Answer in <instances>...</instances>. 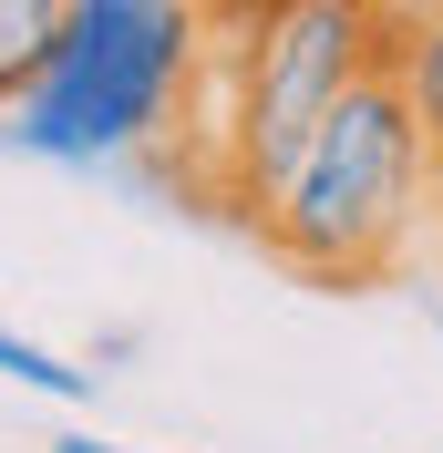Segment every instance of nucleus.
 <instances>
[{
    "label": "nucleus",
    "instance_id": "obj_6",
    "mask_svg": "<svg viewBox=\"0 0 443 453\" xmlns=\"http://www.w3.org/2000/svg\"><path fill=\"white\" fill-rule=\"evenodd\" d=\"M0 381H21V392H42V402H93L104 371L62 361V350H42V340H21V330H0Z\"/></svg>",
    "mask_w": 443,
    "mask_h": 453
},
{
    "label": "nucleus",
    "instance_id": "obj_8",
    "mask_svg": "<svg viewBox=\"0 0 443 453\" xmlns=\"http://www.w3.org/2000/svg\"><path fill=\"white\" fill-rule=\"evenodd\" d=\"M52 453H124V443H104V433H62Z\"/></svg>",
    "mask_w": 443,
    "mask_h": 453
},
{
    "label": "nucleus",
    "instance_id": "obj_7",
    "mask_svg": "<svg viewBox=\"0 0 443 453\" xmlns=\"http://www.w3.org/2000/svg\"><path fill=\"white\" fill-rule=\"evenodd\" d=\"M423 248L443 257V165H433V196H423Z\"/></svg>",
    "mask_w": 443,
    "mask_h": 453
},
{
    "label": "nucleus",
    "instance_id": "obj_4",
    "mask_svg": "<svg viewBox=\"0 0 443 453\" xmlns=\"http://www.w3.org/2000/svg\"><path fill=\"white\" fill-rule=\"evenodd\" d=\"M392 11V83L423 124V155L443 165V0H382Z\"/></svg>",
    "mask_w": 443,
    "mask_h": 453
},
{
    "label": "nucleus",
    "instance_id": "obj_1",
    "mask_svg": "<svg viewBox=\"0 0 443 453\" xmlns=\"http://www.w3.org/2000/svg\"><path fill=\"white\" fill-rule=\"evenodd\" d=\"M186 11H196V62L144 165L196 217L248 237L278 175L299 165L309 124L392 52V11L382 0H186Z\"/></svg>",
    "mask_w": 443,
    "mask_h": 453
},
{
    "label": "nucleus",
    "instance_id": "obj_3",
    "mask_svg": "<svg viewBox=\"0 0 443 453\" xmlns=\"http://www.w3.org/2000/svg\"><path fill=\"white\" fill-rule=\"evenodd\" d=\"M186 62H196L186 0H73L0 134L42 165L155 155V134L175 124V93H186Z\"/></svg>",
    "mask_w": 443,
    "mask_h": 453
},
{
    "label": "nucleus",
    "instance_id": "obj_5",
    "mask_svg": "<svg viewBox=\"0 0 443 453\" xmlns=\"http://www.w3.org/2000/svg\"><path fill=\"white\" fill-rule=\"evenodd\" d=\"M73 0H0V113L31 93V73H42V52H52V31Z\"/></svg>",
    "mask_w": 443,
    "mask_h": 453
},
{
    "label": "nucleus",
    "instance_id": "obj_2",
    "mask_svg": "<svg viewBox=\"0 0 443 453\" xmlns=\"http://www.w3.org/2000/svg\"><path fill=\"white\" fill-rule=\"evenodd\" d=\"M423 196H433V155H423V124H413V104L392 83V52H382L309 124L299 165L258 206L248 248L268 268H289L299 288H330V299L402 288L423 268Z\"/></svg>",
    "mask_w": 443,
    "mask_h": 453
}]
</instances>
